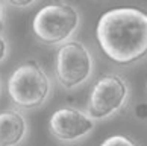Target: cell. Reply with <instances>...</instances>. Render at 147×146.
<instances>
[{
    "label": "cell",
    "instance_id": "cell-11",
    "mask_svg": "<svg viewBox=\"0 0 147 146\" xmlns=\"http://www.w3.org/2000/svg\"><path fill=\"white\" fill-rule=\"evenodd\" d=\"M40 0H6V3L12 8H17V9H26V8H30L34 6L35 3H38Z\"/></svg>",
    "mask_w": 147,
    "mask_h": 146
},
{
    "label": "cell",
    "instance_id": "cell-2",
    "mask_svg": "<svg viewBox=\"0 0 147 146\" xmlns=\"http://www.w3.org/2000/svg\"><path fill=\"white\" fill-rule=\"evenodd\" d=\"M6 91L14 107L20 110H38L52 94V79L38 61L29 59L11 72Z\"/></svg>",
    "mask_w": 147,
    "mask_h": 146
},
{
    "label": "cell",
    "instance_id": "cell-1",
    "mask_svg": "<svg viewBox=\"0 0 147 146\" xmlns=\"http://www.w3.org/2000/svg\"><path fill=\"white\" fill-rule=\"evenodd\" d=\"M96 40L111 62L126 67L147 56V12L137 8L106 11L96 26Z\"/></svg>",
    "mask_w": 147,
    "mask_h": 146
},
{
    "label": "cell",
    "instance_id": "cell-12",
    "mask_svg": "<svg viewBox=\"0 0 147 146\" xmlns=\"http://www.w3.org/2000/svg\"><path fill=\"white\" fill-rule=\"evenodd\" d=\"M6 26V9H5V2L0 0V32L5 31Z\"/></svg>",
    "mask_w": 147,
    "mask_h": 146
},
{
    "label": "cell",
    "instance_id": "cell-13",
    "mask_svg": "<svg viewBox=\"0 0 147 146\" xmlns=\"http://www.w3.org/2000/svg\"><path fill=\"white\" fill-rule=\"evenodd\" d=\"M0 93H2V82H0Z\"/></svg>",
    "mask_w": 147,
    "mask_h": 146
},
{
    "label": "cell",
    "instance_id": "cell-3",
    "mask_svg": "<svg viewBox=\"0 0 147 146\" xmlns=\"http://www.w3.org/2000/svg\"><path fill=\"white\" fill-rule=\"evenodd\" d=\"M80 12L70 3L58 2L42 6L32 20V32L41 44L55 47L73 40L80 28Z\"/></svg>",
    "mask_w": 147,
    "mask_h": 146
},
{
    "label": "cell",
    "instance_id": "cell-10",
    "mask_svg": "<svg viewBox=\"0 0 147 146\" xmlns=\"http://www.w3.org/2000/svg\"><path fill=\"white\" fill-rule=\"evenodd\" d=\"M8 56H9V43L6 37L3 35V32H0V64L6 61Z\"/></svg>",
    "mask_w": 147,
    "mask_h": 146
},
{
    "label": "cell",
    "instance_id": "cell-4",
    "mask_svg": "<svg viewBox=\"0 0 147 146\" xmlns=\"http://www.w3.org/2000/svg\"><path fill=\"white\" fill-rule=\"evenodd\" d=\"M94 56L82 41L70 40L59 46L55 58V76L64 90L82 87L94 73Z\"/></svg>",
    "mask_w": 147,
    "mask_h": 146
},
{
    "label": "cell",
    "instance_id": "cell-7",
    "mask_svg": "<svg viewBox=\"0 0 147 146\" xmlns=\"http://www.w3.org/2000/svg\"><path fill=\"white\" fill-rule=\"evenodd\" d=\"M29 122L20 108L0 111V146H20L28 139Z\"/></svg>",
    "mask_w": 147,
    "mask_h": 146
},
{
    "label": "cell",
    "instance_id": "cell-8",
    "mask_svg": "<svg viewBox=\"0 0 147 146\" xmlns=\"http://www.w3.org/2000/svg\"><path fill=\"white\" fill-rule=\"evenodd\" d=\"M100 146H138V143L127 136L117 134V136H111L106 140H103V143Z\"/></svg>",
    "mask_w": 147,
    "mask_h": 146
},
{
    "label": "cell",
    "instance_id": "cell-5",
    "mask_svg": "<svg viewBox=\"0 0 147 146\" xmlns=\"http://www.w3.org/2000/svg\"><path fill=\"white\" fill-rule=\"evenodd\" d=\"M129 97L130 87L126 78L117 73H106L92 85L86 111L97 122L106 120L126 108Z\"/></svg>",
    "mask_w": 147,
    "mask_h": 146
},
{
    "label": "cell",
    "instance_id": "cell-9",
    "mask_svg": "<svg viewBox=\"0 0 147 146\" xmlns=\"http://www.w3.org/2000/svg\"><path fill=\"white\" fill-rule=\"evenodd\" d=\"M134 116L140 122H147V102L141 101L134 108Z\"/></svg>",
    "mask_w": 147,
    "mask_h": 146
},
{
    "label": "cell",
    "instance_id": "cell-6",
    "mask_svg": "<svg viewBox=\"0 0 147 146\" xmlns=\"http://www.w3.org/2000/svg\"><path fill=\"white\" fill-rule=\"evenodd\" d=\"M97 120L85 110L76 107H62L49 119L52 136L62 143H76L90 136L96 129Z\"/></svg>",
    "mask_w": 147,
    "mask_h": 146
}]
</instances>
